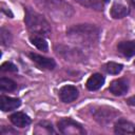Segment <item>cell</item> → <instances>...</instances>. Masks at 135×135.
Returning <instances> with one entry per match:
<instances>
[{
	"label": "cell",
	"mask_w": 135,
	"mask_h": 135,
	"mask_svg": "<svg viewBox=\"0 0 135 135\" xmlns=\"http://www.w3.org/2000/svg\"><path fill=\"white\" fill-rule=\"evenodd\" d=\"M0 36H1V42H2V44L4 46L11 45V43H12V35H11V33L7 30H5L4 27H2L1 28Z\"/></svg>",
	"instance_id": "obj_21"
},
{
	"label": "cell",
	"mask_w": 135,
	"mask_h": 135,
	"mask_svg": "<svg viewBox=\"0 0 135 135\" xmlns=\"http://www.w3.org/2000/svg\"><path fill=\"white\" fill-rule=\"evenodd\" d=\"M36 134H55V131L53 129L52 123L47 122V121H40L37 123L36 126V130H35Z\"/></svg>",
	"instance_id": "obj_18"
},
{
	"label": "cell",
	"mask_w": 135,
	"mask_h": 135,
	"mask_svg": "<svg viewBox=\"0 0 135 135\" xmlns=\"http://www.w3.org/2000/svg\"><path fill=\"white\" fill-rule=\"evenodd\" d=\"M9 120L14 126H16L18 128H25V127L30 126L31 121H32L31 118L22 112H16V113L12 114L9 116Z\"/></svg>",
	"instance_id": "obj_12"
},
{
	"label": "cell",
	"mask_w": 135,
	"mask_h": 135,
	"mask_svg": "<svg viewBox=\"0 0 135 135\" xmlns=\"http://www.w3.org/2000/svg\"><path fill=\"white\" fill-rule=\"evenodd\" d=\"M130 13V9L128 8V6L123 5L122 3H118V2H115L112 7H111V16L114 18V19H120V18H123L126 17L127 15H129Z\"/></svg>",
	"instance_id": "obj_15"
},
{
	"label": "cell",
	"mask_w": 135,
	"mask_h": 135,
	"mask_svg": "<svg viewBox=\"0 0 135 135\" xmlns=\"http://www.w3.org/2000/svg\"><path fill=\"white\" fill-rule=\"evenodd\" d=\"M130 1H131V4H132V5L135 7V0H130Z\"/></svg>",
	"instance_id": "obj_24"
},
{
	"label": "cell",
	"mask_w": 135,
	"mask_h": 135,
	"mask_svg": "<svg viewBox=\"0 0 135 135\" xmlns=\"http://www.w3.org/2000/svg\"><path fill=\"white\" fill-rule=\"evenodd\" d=\"M100 30L93 24H77L66 30L69 39L83 46H92L99 39Z\"/></svg>",
	"instance_id": "obj_1"
},
{
	"label": "cell",
	"mask_w": 135,
	"mask_h": 135,
	"mask_svg": "<svg viewBox=\"0 0 135 135\" xmlns=\"http://www.w3.org/2000/svg\"><path fill=\"white\" fill-rule=\"evenodd\" d=\"M21 104V101L19 98H14V97H8L2 95L0 97V109L4 112L7 111H13L19 108Z\"/></svg>",
	"instance_id": "obj_11"
},
{
	"label": "cell",
	"mask_w": 135,
	"mask_h": 135,
	"mask_svg": "<svg viewBox=\"0 0 135 135\" xmlns=\"http://www.w3.org/2000/svg\"><path fill=\"white\" fill-rule=\"evenodd\" d=\"M0 70H1V72H17L18 68L14 63H12L9 61H5L1 64Z\"/></svg>",
	"instance_id": "obj_22"
},
{
	"label": "cell",
	"mask_w": 135,
	"mask_h": 135,
	"mask_svg": "<svg viewBox=\"0 0 135 135\" xmlns=\"http://www.w3.org/2000/svg\"><path fill=\"white\" fill-rule=\"evenodd\" d=\"M59 131L64 135H83L85 134V130L82 126L73 120L72 118H62L57 122Z\"/></svg>",
	"instance_id": "obj_4"
},
{
	"label": "cell",
	"mask_w": 135,
	"mask_h": 135,
	"mask_svg": "<svg viewBox=\"0 0 135 135\" xmlns=\"http://www.w3.org/2000/svg\"><path fill=\"white\" fill-rule=\"evenodd\" d=\"M117 50L126 57H132L135 55V41H121L117 45Z\"/></svg>",
	"instance_id": "obj_14"
},
{
	"label": "cell",
	"mask_w": 135,
	"mask_h": 135,
	"mask_svg": "<svg viewBox=\"0 0 135 135\" xmlns=\"http://www.w3.org/2000/svg\"><path fill=\"white\" fill-rule=\"evenodd\" d=\"M24 22L27 28L34 34L40 36H50L51 34V27L49 22L45 20V18L41 14L37 13L36 11L30 7L25 8Z\"/></svg>",
	"instance_id": "obj_3"
},
{
	"label": "cell",
	"mask_w": 135,
	"mask_h": 135,
	"mask_svg": "<svg viewBox=\"0 0 135 135\" xmlns=\"http://www.w3.org/2000/svg\"><path fill=\"white\" fill-rule=\"evenodd\" d=\"M30 41H31L32 44L35 45L38 50L43 51V52H47V50H49V45H47V42L45 41V39L43 38V36L34 34V35L30 36Z\"/></svg>",
	"instance_id": "obj_16"
},
{
	"label": "cell",
	"mask_w": 135,
	"mask_h": 135,
	"mask_svg": "<svg viewBox=\"0 0 135 135\" xmlns=\"http://www.w3.org/2000/svg\"><path fill=\"white\" fill-rule=\"evenodd\" d=\"M128 90H129V83L123 78L113 80L109 86V91L114 96H122L128 92Z\"/></svg>",
	"instance_id": "obj_7"
},
{
	"label": "cell",
	"mask_w": 135,
	"mask_h": 135,
	"mask_svg": "<svg viewBox=\"0 0 135 135\" xmlns=\"http://www.w3.org/2000/svg\"><path fill=\"white\" fill-rule=\"evenodd\" d=\"M57 54L64 58V60L73 61V62H80L85 59V55L78 49L66 46V45H59L56 47Z\"/></svg>",
	"instance_id": "obj_6"
},
{
	"label": "cell",
	"mask_w": 135,
	"mask_h": 135,
	"mask_svg": "<svg viewBox=\"0 0 135 135\" xmlns=\"http://www.w3.org/2000/svg\"><path fill=\"white\" fill-rule=\"evenodd\" d=\"M59 97L65 103L73 102L78 98V90L74 85H64L59 91Z\"/></svg>",
	"instance_id": "obj_8"
},
{
	"label": "cell",
	"mask_w": 135,
	"mask_h": 135,
	"mask_svg": "<svg viewBox=\"0 0 135 135\" xmlns=\"http://www.w3.org/2000/svg\"><path fill=\"white\" fill-rule=\"evenodd\" d=\"M28 56H30V58L35 63H37L42 69H45V70H54L55 66H56V62L52 58L43 57V56H41L39 54H36V53H30Z\"/></svg>",
	"instance_id": "obj_9"
},
{
	"label": "cell",
	"mask_w": 135,
	"mask_h": 135,
	"mask_svg": "<svg viewBox=\"0 0 135 135\" xmlns=\"http://www.w3.org/2000/svg\"><path fill=\"white\" fill-rule=\"evenodd\" d=\"M36 3L56 21L69 19L74 14L72 5L64 0H36Z\"/></svg>",
	"instance_id": "obj_2"
},
{
	"label": "cell",
	"mask_w": 135,
	"mask_h": 135,
	"mask_svg": "<svg viewBox=\"0 0 135 135\" xmlns=\"http://www.w3.org/2000/svg\"><path fill=\"white\" fill-rule=\"evenodd\" d=\"M0 89L3 92H13L17 89V83L9 78L2 77L0 78Z\"/></svg>",
	"instance_id": "obj_19"
},
{
	"label": "cell",
	"mask_w": 135,
	"mask_h": 135,
	"mask_svg": "<svg viewBox=\"0 0 135 135\" xmlns=\"http://www.w3.org/2000/svg\"><path fill=\"white\" fill-rule=\"evenodd\" d=\"M127 102H128V104H130L132 107H135V96H132V97L128 98Z\"/></svg>",
	"instance_id": "obj_23"
},
{
	"label": "cell",
	"mask_w": 135,
	"mask_h": 135,
	"mask_svg": "<svg viewBox=\"0 0 135 135\" xmlns=\"http://www.w3.org/2000/svg\"><path fill=\"white\" fill-rule=\"evenodd\" d=\"M76 1L83 6H86L96 11H102L104 5L103 0H76Z\"/></svg>",
	"instance_id": "obj_17"
},
{
	"label": "cell",
	"mask_w": 135,
	"mask_h": 135,
	"mask_svg": "<svg viewBox=\"0 0 135 135\" xmlns=\"http://www.w3.org/2000/svg\"><path fill=\"white\" fill-rule=\"evenodd\" d=\"M123 65L121 63H117V62H113V61H110L108 63L104 64L103 66V70L108 73V74H112V75H117L121 72Z\"/></svg>",
	"instance_id": "obj_20"
},
{
	"label": "cell",
	"mask_w": 135,
	"mask_h": 135,
	"mask_svg": "<svg viewBox=\"0 0 135 135\" xmlns=\"http://www.w3.org/2000/svg\"><path fill=\"white\" fill-rule=\"evenodd\" d=\"M114 132L116 134H133L135 133V124L129 120L120 118L114 126Z\"/></svg>",
	"instance_id": "obj_10"
},
{
	"label": "cell",
	"mask_w": 135,
	"mask_h": 135,
	"mask_svg": "<svg viewBox=\"0 0 135 135\" xmlns=\"http://www.w3.org/2000/svg\"><path fill=\"white\" fill-rule=\"evenodd\" d=\"M91 113L94 116L95 120L102 124L111 122L119 114V112H117L115 109L109 107H94L92 108Z\"/></svg>",
	"instance_id": "obj_5"
},
{
	"label": "cell",
	"mask_w": 135,
	"mask_h": 135,
	"mask_svg": "<svg viewBox=\"0 0 135 135\" xmlns=\"http://www.w3.org/2000/svg\"><path fill=\"white\" fill-rule=\"evenodd\" d=\"M104 83V77L99 74L95 73L90 76V78L86 80V88L90 91H97L99 90Z\"/></svg>",
	"instance_id": "obj_13"
}]
</instances>
